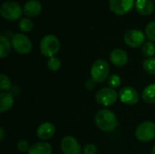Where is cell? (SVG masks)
I'll return each mask as SVG.
<instances>
[{
  "label": "cell",
  "mask_w": 155,
  "mask_h": 154,
  "mask_svg": "<svg viewBox=\"0 0 155 154\" xmlns=\"http://www.w3.org/2000/svg\"><path fill=\"white\" fill-rule=\"evenodd\" d=\"M134 5L136 11L143 15H150L154 11L153 0H136Z\"/></svg>",
  "instance_id": "obj_15"
},
{
  "label": "cell",
  "mask_w": 155,
  "mask_h": 154,
  "mask_svg": "<svg viewBox=\"0 0 155 154\" xmlns=\"http://www.w3.org/2000/svg\"><path fill=\"white\" fill-rule=\"evenodd\" d=\"M143 99L145 103L153 104L155 103V84L148 85L143 92Z\"/></svg>",
  "instance_id": "obj_18"
},
{
  "label": "cell",
  "mask_w": 155,
  "mask_h": 154,
  "mask_svg": "<svg viewBox=\"0 0 155 154\" xmlns=\"http://www.w3.org/2000/svg\"><path fill=\"white\" fill-rule=\"evenodd\" d=\"M34 28V23L28 18H22L19 21V29L24 33H29Z\"/></svg>",
  "instance_id": "obj_20"
},
{
  "label": "cell",
  "mask_w": 155,
  "mask_h": 154,
  "mask_svg": "<svg viewBox=\"0 0 155 154\" xmlns=\"http://www.w3.org/2000/svg\"><path fill=\"white\" fill-rule=\"evenodd\" d=\"M61 149L64 154H81V146L75 138L65 136L61 142Z\"/></svg>",
  "instance_id": "obj_11"
},
{
  "label": "cell",
  "mask_w": 155,
  "mask_h": 154,
  "mask_svg": "<svg viewBox=\"0 0 155 154\" xmlns=\"http://www.w3.org/2000/svg\"><path fill=\"white\" fill-rule=\"evenodd\" d=\"M108 84L111 88L114 89L116 87H119L121 85V78L117 74H112L109 76L108 79Z\"/></svg>",
  "instance_id": "obj_26"
},
{
  "label": "cell",
  "mask_w": 155,
  "mask_h": 154,
  "mask_svg": "<svg viewBox=\"0 0 155 154\" xmlns=\"http://www.w3.org/2000/svg\"><path fill=\"white\" fill-rule=\"evenodd\" d=\"M134 5V0H109L110 9L119 15L129 13Z\"/></svg>",
  "instance_id": "obj_9"
},
{
  "label": "cell",
  "mask_w": 155,
  "mask_h": 154,
  "mask_svg": "<svg viewBox=\"0 0 155 154\" xmlns=\"http://www.w3.org/2000/svg\"><path fill=\"white\" fill-rule=\"evenodd\" d=\"M143 54L148 58H152L155 54V45L153 42H147L143 45Z\"/></svg>",
  "instance_id": "obj_21"
},
{
  "label": "cell",
  "mask_w": 155,
  "mask_h": 154,
  "mask_svg": "<svg viewBox=\"0 0 155 154\" xmlns=\"http://www.w3.org/2000/svg\"><path fill=\"white\" fill-rule=\"evenodd\" d=\"M0 141L1 142H3L4 141V138H5V132H4V130H3V128H1L0 129Z\"/></svg>",
  "instance_id": "obj_30"
},
{
  "label": "cell",
  "mask_w": 155,
  "mask_h": 154,
  "mask_svg": "<svg viewBox=\"0 0 155 154\" xmlns=\"http://www.w3.org/2000/svg\"><path fill=\"white\" fill-rule=\"evenodd\" d=\"M47 66H48V69L53 72L58 71L61 67V61L57 57H54V56L51 57L49 58L47 62Z\"/></svg>",
  "instance_id": "obj_24"
},
{
  "label": "cell",
  "mask_w": 155,
  "mask_h": 154,
  "mask_svg": "<svg viewBox=\"0 0 155 154\" xmlns=\"http://www.w3.org/2000/svg\"><path fill=\"white\" fill-rule=\"evenodd\" d=\"M125 44L133 48L143 45L145 43V34L143 31L138 29H131L127 31L124 36Z\"/></svg>",
  "instance_id": "obj_8"
},
{
  "label": "cell",
  "mask_w": 155,
  "mask_h": 154,
  "mask_svg": "<svg viewBox=\"0 0 155 154\" xmlns=\"http://www.w3.org/2000/svg\"><path fill=\"white\" fill-rule=\"evenodd\" d=\"M10 89H11V81L9 77H7L4 74H0V90L3 92H7Z\"/></svg>",
  "instance_id": "obj_22"
},
{
  "label": "cell",
  "mask_w": 155,
  "mask_h": 154,
  "mask_svg": "<svg viewBox=\"0 0 155 154\" xmlns=\"http://www.w3.org/2000/svg\"><path fill=\"white\" fill-rule=\"evenodd\" d=\"M11 44L14 50L20 54H27L33 48L31 40L26 35L20 33H16L12 36Z\"/></svg>",
  "instance_id": "obj_5"
},
{
  "label": "cell",
  "mask_w": 155,
  "mask_h": 154,
  "mask_svg": "<svg viewBox=\"0 0 155 154\" xmlns=\"http://www.w3.org/2000/svg\"><path fill=\"white\" fill-rule=\"evenodd\" d=\"M29 146H30L29 143L25 140H22L17 143V149L21 152H25L29 151V149H30Z\"/></svg>",
  "instance_id": "obj_27"
},
{
  "label": "cell",
  "mask_w": 155,
  "mask_h": 154,
  "mask_svg": "<svg viewBox=\"0 0 155 154\" xmlns=\"http://www.w3.org/2000/svg\"><path fill=\"white\" fill-rule=\"evenodd\" d=\"M24 10L20 5L14 1H6L2 4L0 7V14L2 17L7 21H16L21 18Z\"/></svg>",
  "instance_id": "obj_3"
},
{
  "label": "cell",
  "mask_w": 155,
  "mask_h": 154,
  "mask_svg": "<svg viewBox=\"0 0 155 154\" xmlns=\"http://www.w3.org/2000/svg\"><path fill=\"white\" fill-rule=\"evenodd\" d=\"M24 14L28 17H35L42 11V4L38 0H29L24 6Z\"/></svg>",
  "instance_id": "obj_14"
},
{
  "label": "cell",
  "mask_w": 155,
  "mask_h": 154,
  "mask_svg": "<svg viewBox=\"0 0 155 154\" xmlns=\"http://www.w3.org/2000/svg\"><path fill=\"white\" fill-rule=\"evenodd\" d=\"M95 82L93 80V79H91V80H88L86 83H85V87L87 88V89H89V90H93L94 87H95Z\"/></svg>",
  "instance_id": "obj_29"
},
{
  "label": "cell",
  "mask_w": 155,
  "mask_h": 154,
  "mask_svg": "<svg viewBox=\"0 0 155 154\" xmlns=\"http://www.w3.org/2000/svg\"><path fill=\"white\" fill-rule=\"evenodd\" d=\"M145 35L151 40L155 42V21L150 22L145 28Z\"/></svg>",
  "instance_id": "obj_25"
},
{
  "label": "cell",
  "mask_w": 155,
  "mask_h": 154,
  "mask_svg": "<svg viewBox=\"0 0 155 154\" xmlns=\"http://www.w3.org/2000/svg\"><path fill=\"white\" fill-rule=\"evenodd\" d=\"M97 148L94 144H87L84 148V154H96Z\"/></svg>",
  "instance_id": "obj_28"
},
{
  "label": "cell",
  "mask_w": 155,
  "mask_h": 154,
  "mask_svg": "<svg viewBox=\"0 0 155 154\" xmlns=\"http://www.w3.org/2000/svg\"><path fill=\"white\" fill-rule=\"evenodd\" d=\"M60 49V41L54 34L45 35L40 42V52L45 57H54Z\"/></svg>",
  "instance_id": "obj_2"
},
{
  "label": "cell",
  "mask_w": 155,
  "mask_h": 154,
  "mask_svg": "<svg viewBox=\"0 0 155 154\" xmlns=\"http://www.w3.org/2000/svg\"><path fill=\"white\" fill-rule=\"evenodd\" d=\"M95 123L100 130L105 133H109L116 129L118 121L114 113L107 109H103L96 113Z\"/></svg>",
  "instance_id": "obj_1"
},
{
  "label": "cell",
  "mask_w": 155,
  "mask_h": 154,
  "mask_svg": "<svg viewBox=\"0 0 155 154\" xmlns=\"http://www.w3.org/2000/svg\"><path fill=\"white\" fill-rule=\"evenodd\" d=\"M118 98V93L116 91L111 87H105L99 90L95 94L96 102L103 106L113 105Z\"/></svg>",
  "instance_id": "obj_7"
},
{
  "label": "cell",
  "mask_w": 155,
  "mask_h": 154,
  "mask_svg": "<svg viewBox=\"0 0 155 154\" xmlns=\"http://www.w3.org/2000/svg\"><path fill=\"white\" fill-rule=\"evenodd\" d=\"M55 133V127L50 123H44L40 124L36 130V134L39 139L43 141H47L51 139Z\"/></svg>",
  "instance_id": "obj_12"
},
{
  "label": "cell",
  "mask_w": 155,
  "mask_h": 154,
  "mask_svg": "<svg viewBox=\"0 0 155 154\" xmlns=\"http://www.w3.org/2000/svg\"><path fill=\"white\" fill-rule=\"evenodd\" d=\"M110 59L114 65L121 67L124 66L128 63V54L124 50L117 48L111 53Z\"/></svg>",
  "instance_id": "obj_13"
},
{
  "label": "cell",
  "mask_w": 155,
  "mask_h": 154,
  "mask_svg": "<svg viewBox=\"0 0 155 154\" xmlns=\"http://www.w3.org/2000/svg\"><path fill=\"white\" fill-rule=\"evenodd\" d=\"M119 97L122 103L127 105H134L139 101L138 92L132 86H126L121 89L119 93Z\"/></svg>",
  "instance_id": "obj_10"
},
{
  "label": "cell",
  "mask_w": 155,
  "mask_h": 154,
  "mask_svg": "<svg viewBox=\"0 0 155 154\" xmlns=\"http://www.w3.org/2000/svg\"><path fill=\"white\" fill-rule=\"evenodd\" d=\"M109 73H110V66L105 60L99 59L95 61L92 65L91 76L92 79L97 84L105 81L109 76Z\"/></svg>",
  "instance_id": "obj_4"
},
{
  "label": "cell",
  "mask_w": 155,
  "mask_h": 154,
  "mask_svg": "<svg viewBox=\"0 0 155 154\" xmlns=\"http://www.w3.org/2000/svg\"><path fill=\"white\" fill-rule=\"evenodd\" d=\"M143 68L144 70L150 74H155V59L154 58H148L143 62Z\"/></svg>",
  "instance_id": "obj_23"
},
{
  "label": "cell",
  "mask_w": 155,
  "mask_h": 154,
  "mask_svg": "<svg viewBox=\"0 0 155 154\" xmlns=\"http://www.w3.org/2000/svg\"><path fill=\"white\" fill-rule=\"evenodd\" d=\"M135 137L142 143H147L155 138V123L146 121L138 125L135 130Z\"/></svg>",
  "instance_id": "obj_6"
},
{
  "label": "cell",
  "mask_w": 155,
  "mask_h": 154,
  "mask_svg": "<svg viewBox=\"0 0 155 154\" xmlns=\"http://www.w3.org/2000/svg\"><path fill=\"white\" fill-rule=\"evenodd\" d=\"M152 154H155V146H153V148L152 150Z\"/></svg>",
  "instance_id": "obj_31"
},
{
  "label": "cell",
  "mask_w": 155,
  "mask_h": 154,
  "mask_svg": "<svg viewBox=\"0 0 155 154\" xmlns=\"http://www.w3.org/2000/svg\"><path fill=\"white\" fill-rule=\"evenodd\" d=\"M14 104V95L9 92H2L0 93V113L9 111Z\"/></svg>",
  "instance_id": "obj_16"
},
{
  "label": "cell",
  "mask_w": 155,
  "mask_h": 154,
  "mask_svg": "<svg viewBox=\"0 0 155 154\" xmlns=\"http://www.w3.org/2000/svg\"><path fill=\"white\" fill-rule=\"evenodd\" d=\"M153 1H154V2H155V0H153Z\"/></svg>",
  "instance_id": "obj_32"
},
{
  "label": "cell",
  "mask_w": 155,
  "mask_h": 154,
  "mask_svg": "<svg viewBox=\"0 0 155 154\" xmlns=\"http://www.w3.org/2000/svg\"><path fill=\"white\" fill-rule=\"evenodd\" d=\"M0 44H1V48H0V57L1 58H5L6 57L11 51V43L8 40L7 37L1 35L0 36Z\"/></svg>",
  "instance_id": "obj_19"
},
{
  "label": "cell",
  "mask_w": 155,
  "mask_h": 154,
  "mask_svg": "<svg viewBox=\"0 0 155 154\" xmlns=\"http://www.w3.org/2000/svg\"><path fill=\"white\" fill-rule=\"evenodd\" d=\"M52 146L46 142H39L32 145L28 151V154H51Z\"/></svg>",
  "instance_id": "obj_17"
}]
</instances>
